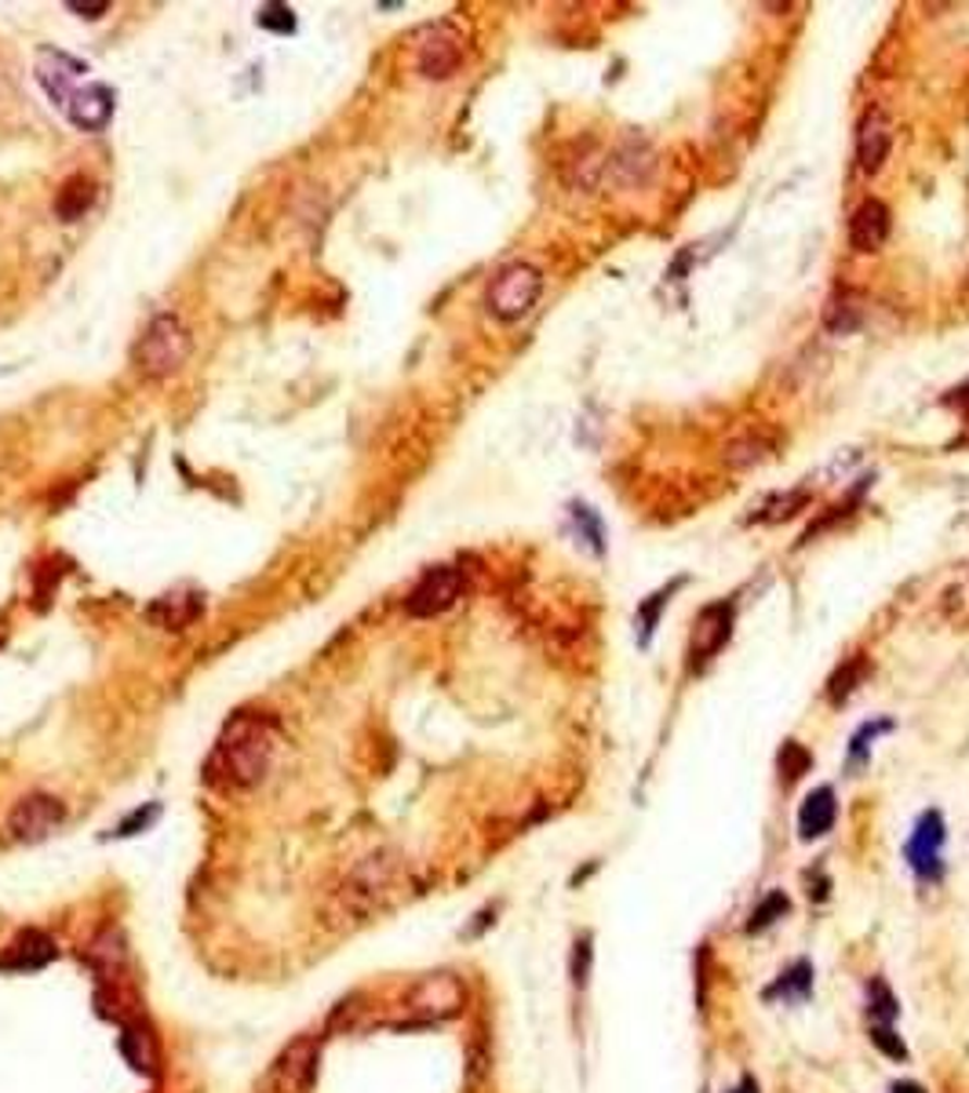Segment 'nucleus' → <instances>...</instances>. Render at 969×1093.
Instances as JSON below:
<instances>
[{"label": "nucleus", "mask_w": 969, "mask_h": 1093, "mask_svg": "<svg viewBox=\"0 0 969 1093\" xmlns=\"http://www.w3.org/2000/svg\"><path fill=\"white\" fill-rule=\"evenodd\" d=\"M91 201H96V183H91L88 175H73V179L62 183V190L55 197V215L73 223V219H80L88 212Z\"/></svg>", "instance_id": "412c9836"}, {"label": "nucleus", "mask_w": 969, "mask_h": 1093, "mask_svg": "<svg viewBox=\"0 0 969 1093\" xmlns=\"http://www.w3.org/2000/svg\"><path fill=\"white\" fill-rule=\"evenodd\" d=\"M390 874H394V864L387 857L361 860L358 868L350 871L347 886H343V901H347L353 911H369L372 904H376L383 893H387Z\"/></svg>", "instance_id": "f8f14e48"}, {"label": "nucleus", "mask_w": 969, "mask_h": 1093, "mask_svg": "<svg viewBox=\"0 0 969 1093\" xmlns=\"http://www.w3.org/2000/svg\"><path fill=\"white\" fill-rule=\"evenodd\" d=\"M415 62H420V73L423 77H431V80H445V77H452L456 70H460V62H463V37H460V29H452V26H431L426 29V37H423V45H420V55H415Z\"/></svg>", "instance_id": "1a4fd4ad"}, {"label": "nucleus", "mask_w": 969, "mask_h": 1093, "mask_svg": "<svg viewBox=\"0 0 969 1093\" xmlns=\"http://www.w3.org/2000/svg\"><path fill=\"white\" fill-rule=\"evenodd\" d=\"M121 1054L128 1057V1065L135 1071H142V1076H158V1043H153V1035L146 1032V1028L139 1024H124V1032H121Z\"/></svg>", "instance_id": "aec40b11"}, {"label": "nucleus", "mask_w": 969, "mask_h": 1093, "mask_svg": "<svg viewBox=\"0 0 969 1093\" xmlns=\"http://www.w3.org/2000/svg\"><path fill=\"white\" fill-rule=\"evenodd\" d=\"M885 237H890V208H885L882 201H874V197H868V201H860L857 208H853V215H849V248L853 252H860V256L879 252V248L885 245Z\"/></svg>", "instance_id": "ddd939ff"}, {"label": "nucleus", "mask_w": 969, "mask_h": 1093, "mask_svg": "<svg viewBox=\"0 0 969 1093\" xmlns=\"http://www.w3.org/2000/svg\"><path fill=\"white\" fill-rule=\"evenodd\" d=\"M835 817H838L835 791H831V787H817L806 802H802V809H798V831H802V839H806V842L820 839L824 831H831Z\"/></svg>", "instance_id": "f3484780"}, {"label": "nucleus", "mask_w": 969, "mask_h": 1093, "mask_svg": "<svg viewBox=\"0 0 969 1093\" xmlns=\"http://www.w3.org/2000/svg\"><path fill=\"white\" fill-rule=\"evenodd\" d=\"M256 23L263 26V29H274V34H291V29H296L291 8H285V4H266V8H259Z\"/></svg>", "instance_id": "a878e982"}, {"label": "nucleus", "mask_w": 969, "mask_h": 1093, "mask_svg": "<svg viewBox=\"0 0 969 1093\" xmlns=\"http://www.w3.org/2000/svg\"><path fill=\"white\" fill-rule=\"evenodd\" d=\"M186 353H190V332L183 328V321L175 314H161L150 321L146 336L135 347V364H139L142 376L164 380L186 361Z\"/></svg>", "instance_id": "f03ea898"}, {"label": "nucleus", "mask_w": 969, "mask_h": 1093, "mask_svg": "<svg viewBox=\"0 0 969 1093\" xmlns=\"http://www.w3.org/2000/svg\"><path fill=\"white\" fill-rule=\"evenodd\" d=\"M66 113L80 132H102L113 117V91L107 85L77 88L73 99L66 102Z\"/></svg>", "instance_id": "2eb2a0df"}, {"label": "nucleus", "mask_w": 969, "mask_h": 1093, "mask_svg": "<svg viewBox=\"0 0 969 1093\" xmlns=\"http://www.w3.org/2000/svg\"><path fill=\"white\" fill-rule=\"evenodd\" d=\"M806 499L809 493H780V496H769L762 510L758 514H751V522H766V525H777V522H784V518L795 514L798 507H806Z\"/></svg>", "instance_id": "4be33fe9"}, {"label": "nucleus", "mask_w": 969, "mask_h": 1093, "mask_svg": "<svg viewBox=\"0 0 969 1093\" xmlns=\"http://www.w3.org/2000/svg\"><path fill=\"white\" fill-rule=\"evenodd\" d=\"M318 1071V1043L310 1035H299L281 1049L270 1071V1090L274 1093H307Z\"/></svg>", "instance_id": "423d86ee"}, {"label": "nucleus", "mask_w": 969, "mask_h": 1093, "mask_svg": "<svg viewBox=\"0 0 969 1093\" xmlns=\"http://www.w3.org/2000/svg\"><path fill=\"white\" fill-rule=\"evenodd\" d=\"M153 817H158V806H150V809H146V813L139 809V813H132L128 820H121L117 835H135V831H139V828H150V820H153Z\"/></svg>", "instance_id": "7c9ffc66"}, {"label": "nucleus", "mask_w": 969, "mask_h": 1093, "mask_svg": "<svg viewBox=\"0 0 969 1093\" xmlns=\"http://www.w3.org/2000/svg\"><path fill=\"white\" fill-rule=\"evenodd\" d=\"M539 291H544V274L533 263H510L493 277L485 307L496 321H521L536 307Z\"/></svg>", "instance_id": "7ed1b4c3"}, {"label": "nucleus", "mask_w": 969, "mask_h": 1093, "mask_svg": "<svg viewBox=\"0 0 969 1093\" xmlns=\"http://www.w3.org/2000/svg\"><path fill=\"white\" fill-rule=\"evenodd\" d=\"M51 959H55V944H51V936L37 933V930H26L23 936H15V944L4 952L0 970H37V966H45Z\"/></svg>", "instance_id": "dca6fc26"}, {"label": "nucleus", "mask_w": 969, "mask_h": 1093, "mask_svg": "<svg viewBox=\"0 0 969 1093\" xmlns=\"http://www.w3.org/2000/svg\"><path fill=\"white\" fill-rule=\"evenodd\" d=\"M893 1093H925L922 1086H919V1082H897V1086H893Z\"/></svg>", "instance_id": "72a5a7b5"}, {"label": "nucleus", "mask_w": 969, "mask_h": 1093, "mask_svg": "<svg viewBox=\"0 0 969 1093\" xmlns=\"http://www.w3.org/2000/svg\"><path fill=\"white\" fill-rule=\"evenodd\" d=\"M809 988H812V966H809L806 959H802V962L795 966V970H787V973L780 977V981H777L773 988H769V992H766V998L787 995L791 1003H795V998H806V995H809Z\"/></svg>", "instance_id": "5701e85b"}, {"label": "nucleus", "mask_w": 969, "mask_h": 1093, "mask_svg": "<svg viewBox=\"0 0 969 1093\" xmlns=\"http://www.w3.org/2000/svg\"><path fill=\"white\" fill-rule=\"evenodd\" d=\"M729 1093H758V1086H755V1079H744L736 1090H729Z\"/></svg>", "instance_id": "f704fd0d"}, {"label": "nucleus", "mask_w": 969, "mask_h": 1093, "mask_svg": "<svg viewBox=\"0 0 969 1093\" xmlns=\"http://www.w3.org/2000/svg\"><path fill=\"white\" fill-rule=\"evenodd\" d=\"M893 150V121L882 107H868L857 121V164L864 175L882 172Z\"/></svg>", "instance_id": "6e6552de"}, {"label": "nucleus", "mask_w": 969, "mask_h": 1093, "mask_svg": "<svg viewBox=\"0 0 969 1093\" xmlns=\"http://www.w3.org/2000/svg\"><path fill=\"white\" fill-rule=\"evenodd\" d=\"M88 73L85 62H77V59H70L66 51H51L45 48L37 55V80H40V88L48 91V99L51 102H59V107H66V102L73 99V85H77L80 77Z\"/></svg>", "instance_id": "9b49d317"}, {"label": "nucleus", "mask_w": 969, "mask_h": 1093, "mask_svg": "<svg viewBox=\"0 0 969 1093\" xmlns=\"http://www.w3.org/2000/svg\"><path fill=\"white\" fill-rule=\"evenodd\" d=\"M270 755H274V736H270L266 718L237 715L219 736L208 777H219L226 787H252L266 777Z\"/></svg>", "instance_id": "f257e3e1"}, {"label": "nucleus", "mask_w": 969, "mask_h": 1093, "mask_svg": "<svg viewBox=\"0 0 969 1093\" xmlns=\"http://www.w3.org/2000/svg\"><path fill=\"white\" fill-rule=\"evenodd\" d=\"M88 962L107 977H117L124 970V962H128V947H124V936H121L117 926L99 930V936L88 947Z\"/></svg>", "instance_id": "6ab92c4d"}, {"label": "nucleus", "mask_w": 969, "mask_h": 1093, "mask_svg": "<svg viewBox=\"0 0 969 1093\" xmlns=\"http://www.w3.org/2000/svg\"><path fill=\"white\" fill-rule=\"evenodd\" d=\"M587 966H591V941L583 936L576 944V959H572V977H576V984L587 981Z\"/></svg>", "instance_id": "2f4dec72"}, {"label": "nucleus", "mask_w": 969, "mask_h": 1093, "mask_svg": "<svg viewBox=\"0 0 969 1093\" xmlns=\"http://www.w3.org/2000/svg\"><path fill=\"white\" fill-rule=\"evenodd\" d=\"M663 606H667V591H660V595H653V598L642 606V612H638V645H645V642L653 638L656 620H660Z\"/></svg>", "instance_id": "bb28decb"}, {"label": "nucleus", "mask_w": 969, "mask_h": 1093, "mask_svg": "<svg viewBox=\"0 0 969 1093\" xmlns=\"http://www.w3.org/2000/svg\"><path fill=\"white\" fill-rule=\"evenodd\" d=\"M766 456V445L762 442H751V437H740V442H733L725 449V460L729 463H736V467H751L758 463Z\"/></svg>", "instance_id": "cd10ccee"}, {"label": "nucleus", "mask_w": 969, "mask_h": 1093, "mask_svg": "<svg viewBox=\"0 0 969 1093\" xmlns=\"http://www.w3.org/2000/svg\"><path fill=\"white\" fill-rule=\"evenodd\" d=\"M729 634H733V609H729V601L700 612V620H696V628H693V663L696 668H704V663L722 649V645L729 642Z\"/></svg>", "instance_id": "4468645a"}, {"label": "nucleus", "mask_w": 969, "mask_h": 1093, "mask_svg": "<svg viewBox=\"0 0 969 1093\" xmlns=\"http://www.w3.org/2000/svg\"><path fill=\"white\" fill-rule=\"evenodd\" d=\"M890 729H893L890 718H882V722L860 725V729H857V736H853V741H849V766H864V762H868L871 741H874V736H882V733H890Z\"/></svg>", "instance_id": "b1692460"}, {"label": "nucleus", "mask_w": 969, "mask_h": 1093, "mask_svg": "<svg viewBox=\"0 0 969 1093\" xmlns=\"http://www.w3.org/2000/svg\"><path fill=\"white\" fill-rule=\"evenodd\" d=\"M871 1039H874V1046H879L882 1054H890L893 1060H904V1057H908V1049H904L900 1035L893 1032V1024H874V1028H871Z\"/></svg>", "instance_id": "c756f323"}, {"label": "nucleus", "mask_w": 969, "mask_h": 1093, "mask_svg": "<svg viewBox=\"0 0 969 1093\" xmlns=\"http://www.w3.org/2000/svg\"><path fill=\"white\" fill-rule=\"evenodd\" d=\"M70 12H77V15H85V18H99L102 12H110V4H107V0H99V4H77V0H73Z\"/></svg>", "instance_id": "473e14b6"}, {"label": "nucleus", "mask_w": 969, "mask_h": 1093, "mask_svg": "<svg viewBox=\"0 0 969 1093\" xmlns=\"http://www.w3.org/2000/svg\"><path fill=\"white\" fill-rule=\"evenodd\" d=\"M784 911H787V897H784V893H769L762 908H758V911L751 915L747 930L758 933V930H762V926H773V922H777V915H784Z\"/></svg>", "instance_id": "c85d7f7f"}, {"label": "nucleus", "mask_w": 969, "mask_h": 1093, "mask_svg": "<svg viewBox=\"0 0 969 1093\" xmlns=\"http://www.w3.org/2000/svg\"><path fill=\"white\" fill-rule=\"evenodd\" d=\"M460 591H463L460 569L437 566L431 572H423V580L415 583L412 595L405 598V612H409V617H415V620L437 617V612H445L456 598H460Z\"/></svg>", "instance_id": "20e7f679"}, {"label": "nucleus", "mask_w": 969, "mask_h": 1093, "mask_svg": "<svg viewBox=\"0 0 969 1093\" xmlns=\"http://www.w3.org/2000/svg\"><path fill=\"white\" fill-rule=\"evenodd\" d=\"M460 1006H463V984H460V977H452V973H431L409 992L412 1014H423L434 1020L460 1014Z\"/></svg>", "instance_id": "9d476101"}, {"label": "nucleus", "mask_w": 969, "mask_h": 1093, "mask_svg": "<svg viewBox=\"0 0 969 1093\" xmlns=\"http://www.w3.org/2000/svg\"><path fill=\"white\" fill-rule=\"evenodd\" d=\"M864 674H868V663H864V660H849V663H842V668L835 671V679H831V685H828L831 700H835V704H842V700H846V696H849L853 690H857V682L864 679Z\"/></svg>", "instance_id": "393cba45"}, {"label": "nucleus", "mask_w": 969, "mask_h": 1093, "mask_svg": "<svg viewBox=\"0 0 969 1093\" xmlns=\"http://www.w3.org/2000/svg\"><path fill=\"white\" fill-rule=\"evenodd\" d=\"M62 820H66V809H62L59 798L26 795V798H18L15 809L8 813V831H12L15 842H40V839H48Z\"/></svg>", "instance_id": "0eeeda50"}, {"label": "nucleus", "mask_w": 969, "mask_h": 1093, "mask_svg": "<svg viewBox=\"0 0 969 1093\" xmlns=\"http://www.w3.org/2000/svg\"><path fill=\"white\" fill-rule=\"evenodd\" d=\"M944 842H947L944 817L936 813V809H925L911 831L908 846H904V857H908L911 871L919 874V879H941L944 874V860H941Z\"/></svg>", "instance_id": "39448f33"}, {"label": "nucleus", "mask_w": 969, "mask_h": 1093, "mask_svg": "<svg viewBox=\"0 0 969 1093\" xmlns=\"http://www.w3.org/2000/svg\"><path fill=\"white\" fill-rule=\"evenodd\" d=\"M197 617H201V595H194V591H186V595L175 591V595H164L150 606V620L169 631H183Z\"/></svg>", "instance_id": "a211bd4d"}]
</instances>
